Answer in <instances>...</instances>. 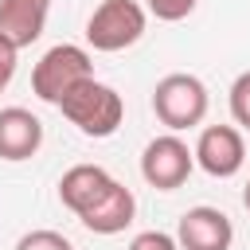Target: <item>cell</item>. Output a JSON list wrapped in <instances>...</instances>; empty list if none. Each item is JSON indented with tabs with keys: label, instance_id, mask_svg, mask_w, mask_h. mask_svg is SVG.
Here are the masks:
<instances>
[{
	"label": "cell",
	"instance_id": "2e32d148",
	"mask_svg": "<svg viewBox=\"0 0 250 250\" xmlns=\"http://www.w3.org/2000/svg\"><path fill=\"white\" fill-rule=\"evenodd\" d=\"M242 207L250 211V180H246V188H242Z\"/></svg>",
	"mask_w": 250,
	"mask_h": 250
},
{
	"label": "cell",
	"instance_id": "7c38bea8",
	"mask_svg": "<svg viewBox=\"0 0 250 250\" xmlns=\"http://www.w3.org/2000/svg\"><path fill=\"white\" fill-rule=\"evenodd\" d=\"M16 250H74V242L66 238V234H59V230H27L20 242H16Z\"/></svg>",
	"mask_w": 250,
	"mask_h": 250
},
{
	"label": "cell",
	"instance_id": "3957f363",
	"mask_svg": "<svg viewBox=\"0 0 250 250\" xmlns=\"http://www.w3.org/2000/svg\"><path fill=\"white\" fill-rule=\"evenodd\" d=\"M207 105H211L207 86H203L195 74L176 70V74H164V78L152 86V113H156V121H160L168 133H184V129L203 125Z\"/></svg>",
	"mask_w": 250,
	"mask_h": 250
},
{
	"label": "cell",
	"instance_id": "277c9868",
	"mask_svg": "<svg viewBox=\"0 0 250 250\" xmlns=\"http://www.w3.org/2000/svg\"><path fill=\"white\" fill-rule=\"evenodd\" d=\"M148 27V12L137 0H102L86 20V43L94 51H125L133 47Z\"/></svg>",
	"mask_w": 250,
	"mask_h": 250
},
{
	"label": "cell",
	"instance_id": "8fae6325",
	"mask_svg": "<svg viewBox=\"0 0 250 250\" xmlns=\"http://www.w3.org/2000/svg\"><path fill=\"white\" fill-rule=\"evenodd\" d=\"M230 117H234V125L250 129V70H242L230 82Z\"/></svg>",
	"mask_w": 250,
	"mask_h": 250
},
{
	"label": "cell",
	"instance_id": "5b68a950",
	"mask_svg": "<svg viewBox=\"0 0 250 250\" xmlns=\"http://www.w3.org/2000/svg\"><path fill=\"white\" fill-rule=\"evenodd\" d=\"M195 168V152L188 148V141H180L176 133H164V137H152L141 152V176L148 188L156 191H176L188 184Z\"/></svg>",
	"mask_w": 250,
	"mask_h": 250
},
{
	"label": "cell",
	"instance_id": "7a4b0ae2",
	"mask_svg": "<svg viewBox=\"0 0 250 250\" xmlns=\"http://www.w3.org/2000/svg\"><path fill=\"white\" fill-rule=\"evenodd\" d=\"M86 78H94V59H90V51L78 47V43H55V47H47V51L39 55V62H35V70H31V90H35L39 102L59 105V102H62L78 82H86Z\"/></svg>",
	"mask_w": 250,
	"mask_h": 250
},
{
	"label": "cell",
	"instance_id": "4fadbf2b",
	"mask_svg": "<svg viewBox=\"0 0 250 250\" xmlns=\"http://www.w3.org/2000/svg\"><path fill=\"white\" fill-rule=\"evenodd\" d=\"M145 4H148V12H152L156 20H164V23H180V20H188V16L195 12L199 0H145Z\"/></svg>",
	"mask_w": 250,
	"mask_h": 250
},
{
	"label": "cell",
	"instance_id": "52a82bcc",
	"mask_svg": "<svg viewBox=\"0 0 250 250\" xmlns=\"http://www.w3.org/2000/svg\"><path fill=\"white\" fill-rule=\"evenodd\" d=\"M176 242H180V250H230L234 227H230L227 211L199 203V207H188L180 215Z\"/></svg>",
	"mask_w": 250,
	"mask_h": 250
},
{
	"label": "cell",
	"instance_id": "9c48e42d",
	"mask_svg": "<svg viewBox=\"0 0 250 250\" xmlns=\"http://www.w3.org/2000/svg\"><path fill=\"white\" fill-rule=\"evenodd\" d=\"M133 215H137V199H133V191L121 184V180H113L78 219H82V227L86 230H94V234H121L129 223H133Z\"/></svg>",
	"mask_w": 250,
	"mask_h": 250
},
{
	"label": "cell",
	"instance_id": "ba28073f",
	"mask_svg": "<svg viewBox=\"0 0 250 250\" xmlns=\"http://www.w3.org/2000/svg\"><path fill=\"white\" fill-rule=\"evenodd\" d=\"M43 145V121L23 109V105H8L0 109V160L8 164H20V160H31Z\"/></svg>",
	"mask_w": 250,
	"mask_h": 250
},
{
	"label": "cell",
	"instance_id": "5bb4252c",
	"mask_svg": "<svg viewBox=\"0 0 250 250\" xmlns=\"http://www.w3.org/2000/svg\"><path fill=\"white\" fill-rule=\"evenodd\" d=\"M129 250H180V242H176V234H164V230H141V234H133Z\"/></svg>",
	"mask_w": 250,
	"mask_h": 250
},
{
	"label": "cell",
	"instance_id": "6da1fadb",
	"mask_svg": "<svg viewBox=\"0 0 250 250\" xmlns=\"http://www.w3.org/2000/svg\"><path fill=\"white\" fill-rule=\"evenodd\" d=\"M59 113L82 137H113L125 121V102L113 86H105L98 78H86L59 102Z\"/></svg>",
	"mask_w": 250,
	"mask_h": 250
},
{
	"label": "cell",
	"instance_id": "9a60e30c",
	"mask_svg": "<svg viewBox=\"0 0 250 250\" xmlns=\"http://www.w3.org/2000/svg\"><path fill=\"white\" fill-rule=\"evenodd\" d=\"M16 55H20V47L0 35V90H4V86L12 82V74H16Z\"/></svg>",
	"mask_w": 250,
	"mask_h": 250
},
{
	"label": "cell",
	"instance_id": "8992f818",
	"mask_svg": "<svg viewBox=\"0 0 250 250\" xmlns=\"http://www.w3.org/2000/svg\"><path fill=\"white\" fill-rule=\"evenodd\" d=\"M191 152H195V164L215 180H230L246 164V141L234 125H207Z\"/></svg>",
	"mask_w": 250,
	"mask_h": 250
},
{
	"label": "cell",
	"instance_id": "30bf717a",
	"mask_svg": "<svg viewBox=\"0 0 250 250\" xmlns=\"http://www.w3.org/2000/svg\"><path fill=\"white\" fill-rule=\"evenodd\" d=\"M51 16V0H0V35L16 47H31Z\"/></svg>",
	"mask_w": 250,
	"mask_h": 250
}]
</instances>
